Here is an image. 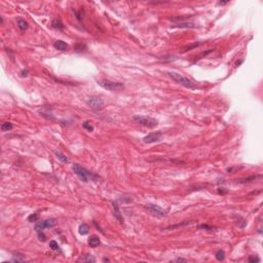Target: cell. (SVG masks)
<instances>
[{"instance_id": "6da1fadb", "label": "cell", "mask_w": 263, "mask_h": 263, "mask_svg": "<svg viewBox=\"0 0 263 263\" xmlns=\"http://www.w3.org/2000/svg\"><path fill=\"white\" fill-rule=\"evenodd\" d=\"M169 75L175 80V81L178 82L179 85H183V87H187V89H196L197 87V85H195L192 80H190L189 78H187V77L183 76V75L179 74V73H177V72H169Z\"/></svg>"}, {"instance_id": "7a4b0ae2", "label": "cell", "mask_w": 263, "mask_h": 263, "mask_svg": "<svg viewBox=\"0 0 263 263\" xmlns=\"http://www.w3.org/2000/svg\"><path fill=\"white\" fill-rule=\"evenodd\" d=\"M100 87H102L103 89H107V91H111V92H115V91H120V89H125V85L121 82H115L111 81V80L107 79H100L98 80Z\"/></svg>"}, {"instance_id": "3957f363", "label": "cell", "mask_w": 263, "mask_h": 263, "mask_svg": "<svg viewBox=\"0 0 263 263\" xmlns=\"http://www.w3.org/2000/svg\"><path fill=\"white\" fill-rule=\"evenodd\" d=\"M72 170H73V172L78 176V178L83 182H87L89 178H93V177H94L92 173H89L87 169L82 168L81 166H79V164H77L72 166Z\"/></svg>"}, {"instance_id": "277c9868", "label": "cell", "mask_w": 263, "mask_h": 263, "mask_svg": "<svg viewBox=\"0 0 263 263\" xmlns=\"http://www.w3.org/2000/svg\"><path fill=\"white\" fill-rule=\"evenodd\" d=\"M134 120H136L140 125L148 127V128H154L158 125V121L156 119L149 117V116H143V115H136V116H134Z\"/></svg>"}, {"instance_id": "5b68a950", "label": "cell", "mask_w": 263, "mask_h": 263, "mask_svg": "<svg viewBox=\"0 0 263 263\" xmlns=\"http://www.w3.org/2000/svg\"><path fill=\"white\" fill-rule=\"evenodd\" d=\"M87 104L94 110H102L103 108H104L105 103H104V100L101 99V98L91 96V97L87 98Z\"/></svg>"}, {"instance_id": "8992f818", "label": "cell", "mask_w": 263, "mask_h": 263, "mask_svg": "<svg viewBox=\"0 0 263 263\" xmlns=\"http://www.w3.org/2000/svg\"><path fill=\"white\" fill-rule=\"evenodd\" d=\"M56 225H57V220L55 219V218H49V219H46V220H44V221L38 222L35 225V227L34 228H35V230L37 232H39V231H42V230L45 229V228L54 227Z\"/></svg>"}, {"instance_id": "52a82bcc", "label": "cell", "mask_w": 263, "mask_h": 263, "mask_svg": "<svg viewBox=\"0 0 263 263\" xmlns=\"http://www.w3.org/2000/svg\"><path fill=\"white\" fill-rule=\"evenodd\" d=\"M161 132H152V133L148 134L147 136H145L143 138V142L146 144L149 143H154V142H157V141L160 140L161 138Z\"/></svg>"}, {"instance_id": "ba28073f", "label": "cell", "mask_w": 263, "mask_h": 263, "mask_svg": "<svg viewBox=\"0 0 263 263\" xmlns=\"http://www.w3.org/2000/svg\"><path fill=\"white\" fill-rule=\"evenodd\" d=\"M146 209H148L151 213H153L154 215H157V216H164L166 214V211H164V209H161L158 206H155V204H147L146 206Z\"/></svg>"}, {"instance_id": "9c48e42d", "label": "cell", "mask_w": 263, "mask_h": 263, "mask_svg": "<svg viewBox=\"0 0 263 263\" xmlns=\"http://www.w3.org/2000/svg\"><path fill=\"white\" fill-rule=\"evenodd\" d=\"M54 46H55V49H58V51H67L68 49V44L66 43V42H64V41H62V40H57L56 42L54 43Z\"/></svg>"}, {"instance_id": "30bf717a", "label": "cell", "mask_w": 263, "mask_h": 263, "mask_svg": "<svg viewBox=\"0 0 263 263\" xmlns=\"http://www.w3.org/2000/svg\"><path fill=\"white\" fill-rule=\"evenodd\" d=\"M112 207H113V212H114V217L119 221V222L123 223V216L120 214L119 208H118L117 204L116 202H112Z\"/></svg>"}, {"instance_id": "8fae6325", "label": "cell", "mask_w": 263, "mask_h": 263, "mask_svg": "<svg viewBox=\"0 0 263 263\" xmlns=\"http://www.w3.org/2000/svg\"><path fill=\"white\" fill-rule=\"evenodd\" d=\"M100 238H98L97 235H92L91 238H89V245L92 247V248H96V247H98V246L100 245Z\"/></svg>"}, {"instance_id": "7c38bea8", "label": "cell", "mask_w": 263, "mask_h": 263, "mask_svg": "<svg viewBox=\"0 0 263 263\" xmlns=\"http://www.w3.org/2000/svg\"><path fill=\"white\" fill-rule=\"evenodd\" d=\"M261 175H253V176H250V177H247V178H242L240 179V180H238V183H247V182H252V181H255L256 179H259L261 178Z\"/></svg>"}, {"instance_id": "4fadbf2b", "label": "cell", "mask_w": 263, "mask_h": 263, "mask_svg": "<svg viewBox=\"0 0 263 263\" xmlns=\"http://www.w3.org/2000/svg\"><path fill=\"white\" fill-rule=\"evenodd\" d=\"M55 155L57 156V158L60 159L62 162H69V159L67 158V156L65 154H63L60 150H55Z\"/></svg>"}, {"instance_id": "5bb4252c", "label": "cell", "mask_w": 263, "mask_h": 263, "mask_svg": "<svg viewBox=\"0 0 263 263\" xmlns=\"http://www.w3.org/2000/svg\"><path fill=\"white\" fill-rule=\"evenodd\" d=\"M196 221H185V222L183 223H179V224H176V225H171V226H168L166 227V229H175V228H178V227H182V226H186V225H191L193 224V223H195Z\"/></svg>"}, {"instance_id": "9a60e30c", "label": "cell", "mask_w": 263, "mask_h": 263, "mask_svg": "<svg viewBox=\"0 0 263 263\" xmlns=\"http://www.w3.org/2000/svg\"><path fill=\"white\" fill-rule=\"evenodd\" d=\"M78 231L81 235H87L89 231V225L85 224V223H82V224L79 225V228H78Z\"/></svg>"}, {"instance_id": "2e32d148", "label": "cell", "mask_w": 263, "mask_h": 263, "mask_svg": "<svg viewBox=\"0 0 263 263\" xmlns=\"http://www.w3.org/2000/svg\"><path fill=\"white\" fill-rule=\"evenodd\" d=\"M51 26H53V28L58 29V30H63L64 29L63 23L61 22V20H58V19H56V20H54L51 22Z\"/></svg>"}, {"instance_id": "e0dca14e", "label": "cell", "mask_w": 263, "mask_h": 263, "mask_svg": "<svg viewBox=\"0 0 263 263\" xmlns=\"http://www.w3.org/2000/svg\"><path fill=\"white\" fill-rule=\"evenodd\" d=\"M18 27L21 29V30H26V29H28L29 24H28V22H26L25 20L20 19V20L18 21Z\"/></svg>"}, {"instance_id": "ac0fdd59", "label": "cell", "mask_w": 263, "mask_h": 263, "mask_svg": "<svg viewBox=\"0 0 263 263\" xmlns=\"http://www.w3.org/2000/svg\"><path fill=\"white\" fill-rule=\"evenodd\" d=\"M25 260V256L21 253H15L13 257V261L15 262H23Z\"/></svg>"}, {"instance_id": "d6986e66", "label": "cell", "mask_w": 263, "mask_h": 263, "mask_svg": "<svg viewBox=\"0 0 263 263\" xmlns=\"http://www.w3.org/2000/svg\"><path fill=\"white\" fill-rule=\"evenodd\" d=\"M13 128V125L11 123H3L2 125H1V130L3 131V132H8V131H11Z\"/></svg>"}, {"instance_id": "ffe728a7", "label": "cell", "mask_w": 263, "mask_h": 263, "mask_svg": "<svg viewBox=\"0 0 263 263\" xmlns=\"http://www.w3.org/2000/svg\"><path fill=\"white\" fill-rule=\"evenodd\" d=\"M216 259H217L218 261H223L225 259V253H224V251H222V250H219L216 253Z\"/></svg>"}, {"instance_id": "44dd1931", "label": "cell", "mask_w": 263, "mask_h": 263, "mask_svg": "<svg viewBox=\"0 0 263 263\" xmlns=\"http://www.w3.org/2000/svg\"><path fill=\"white\" fill-rule=\"evenodd\" d=\"M82 127H83L87 131H89V132H93V131H94V127H93L89 121H85V123H82Z\"/></svg>"}, {"instance_id": "7402d4cb", "label": "cell", "mask_w": 263, "mask_h": 263, "mask_svg": "<svg viewBox=\"0 0 263 263\" xmlns=\"http://www.w3.org/2000/svg\"><path fill=\"white\" fill-rule=\"evenodd\" d=\"M38 220V214L37 213H34V214H31L28 217V221L29 222H36Z\"/></svg>"}, {"instance_id": "603a6c76", "label": "cell", "mask_w": 263, "mask_h": 263, "mask_svg": "<svg viewBox=\"0 0 263 263\" xmlns=\"http://www.w3.org/2000/svg\"><path fill=\"white\" fill-rule=\"evenodd\" d=\"M49 248L51 249V250H59V245H58V243H57L56 240H51L49 242Z\"/></svg>"}, {"instance_id": "cb8c5ba5", "label": "cell", "mask_w": 263, "mask_h": 263, "mask_svg": "<svg viewBox=\"0 0 263 263\" xmlns=\"http://www.w3.org/2000/svg\"><path fill=\"white\" fill-rule=\"evenodd\" d=\"M82 261H85V262H95V258L92 257L91 255H85L83 258H82Z\"/></svg>"}, {"instance_id": "d4e9b609", "label": "cell", "mask_w": 263, "mask_h": 263, "mask_svg": "<svg viewBox=\"0 0 263 263\" xmlns=\"http://www.w3.org/2000/svg\"><path fill=\"white\" fill-rule=\"evenodd\" d=\"M74 13H75V15H76V18H77V20H79V21H81L82 20V15H83V13H82V9H80V10H74Z\"/></svg>"}, {"instance_id": "484cf974", "label": "cell", "mask_w": 263, "mask_h": 263, "mask_svg": "<svg viewBox=\"0 0 263 263\" xmlns=\"http://www.w3.org/2000/svg\"><path fill=\"white\" fill-rule=\"evenodd\" d=\"M198 228H199V229H206V230H213V229H214V227H213V226H210V225H208V224L200 225Z\"/></svg>"}, {"instance_id": "4316f807", "label": "cell", "mask_w": 263, "mask_h": 263, "mask_svg": "<svg viewBox=\"0 0 263 263\" xmlns=\"http://www.w3.org/2000/svg\"><path fill=\"white\" fill-rule=\"evenodd\" d=\"M179 27H186V28H194L195 26H193V24H187V23H182L179 25Z\"/></svg>"}, {"instance_id": "83f0119b", "label": "cell", "mask_w": 263, "mask_h": 263, "mask_svg": "<svg viewBox=\"0 0 263 263\" xmlns=\"http://www.w3.org/2000/svg\"><path fill=\"white\" fill-rule=\"evenodd\" d=\"M248 261L249 262H259L260 259H259L258 257H249Z\"/></svg>"}, {"instance_id": "f1b7e54d", "label": "cell", "mask_w": 263, "mask_h": 263, "mask_svg": "<svg viewBox=\"0 0 263 263\" xmlns=\"http://www.w3.org/2000/svg\"><path fill=\"white\" fill-rule=\"evenodd\" d=\"M38 236H39V240H42V242H44V240H45V235H44L42 232H40V231L38 232Z\"/></svg>"}, {"instance_id": "f546056e", "label": "cell", "mask_w": 263, "mask_h": 263, "mask_svg": "<svg viewBox=\"0 0 263 263\" xmlns=\"http://www.w3.org/2000/svg\"><path fill=\"white\" fill-rule=\"evenodd\" d=\"M27 75H28V70H23V71H22V76L24 77V76H27Z\"/></svg>"}, {"instance_id": "4dcf8cb0", "label": "cell", "mask_w": 263, "mask_h": 263, "mask_svg": "<svg viewBox=\"0 0 263 263\" xmlns=\"http://www.w3.org/2000/svg\"><path fill=\"white\" fill-rule=\"evenodd\" d=\"M176 261H179V262H181V261H183V262H186V259H183V258H178V259H176Z\"/></svg>"}]
</instances>
